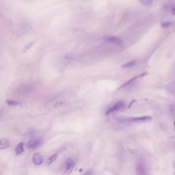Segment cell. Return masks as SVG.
<instances>
[{"label": "cell", "instance_id": "cell-2", "mask_svg": "<svg viewBox=\"0 0 175 175\" xmlns=\"http://www.w3.org/2000/svg\"><path fill=\"white\" fill-rule=\"evenodd\" d=\"M75 163L74 160L72 158H68L64 164L63 175H69L74 169Z\"/></svg>", "mask_w": 175, "mask_h": 175}, {"label": "cell", "instance_id": "cell-15", "mask_svg": "<svg viewBox=\"0 0 175 175\" xmlns=\"http://www.w3.org/2000/svg\"><path fill=\"white\" fill-rule=\"evenodd\" d=\"M34 44H35L34 42H30V43H29L27 44V45H25L24 48V52H26L27 51L30 49L31 48V47L34 45Z\"/></svg>", "mask_w": 175, "mask_h": 175}, {"label": "cell", "instance_id": "cell-17", "mask_svg": "<svg viewBox=\"0 0 175 175\" xmlns=\"http://www.w3.org/2000/svg\"><path fill=\"white\" fill-rule=\"evenodd\" d=\"M93 171L92 169H89L88 171H86L83 175H92Z\"/></svg>", "mask_w": 175, "mask_h": 175}, {"label": "cell", "instance_id": "cell-21", "mask_svg": "<svg viewBox=\"0 0 175 175\" xmlns=\"http://www.w3.org/2000/svg\"><path fill=\"white\" fill-rule=\"evenodd\" d=\"M174 126H175V122H174Z\"/></svg>", "mask_w": 175, "mask_h": 175}, {"label": "cell", "instance_id": "cell-9", "mask_svg": "<svg viewBox=\"0 0 175 175\" xmlns=\"http://www.w3.org/2000/svg\"><path fill=\"white\" fill-rule=\"evenodd\" d=\"M138 78H139V77H138V75H137V76L134 77L133 78H132V79H131V80H129L128 81H127L126 83H124V84H122V85H120V87H119L118 89H117V90H120V89H122L123 88H125V87H127V85H130V84H132V83H133L134 81H136Z\"/></svg>", "mask_w": 175, "mask_h": 175}, {"label": "cell", "instance_id": "cell-13", "mask_svg": "<svg viewBox=\"0 0 175 175\" xmlns=\"http://www.w3.org/2000/svg\"><path fill=\"white\" fill-rule=\"evenodd\" d=\"M6 103L8 106H18V105L20 104V103L18 101L13 100H10V99L6 100Z\"/></svg>", "mask_w": 175, "mask_h": 175}, {"label": "cell", "instance_id": "cell-20", "mask_svg": "<svg viewBox=\"0 0 175 175\" xmlns=\"http://www.w3.org/2000/svg\"><path fill=\"white\" fill-rule=\"evenodd\" d=\"M172 12L173 15H175V7L172 9Z\"/></svg>", "mask_w": 175, "mask_h": 175}, {"label": "cell", "instance_id": "cell-18", "mask_svg": "<svg viewBox=\"0 0 175 175\" xmlns=\"http://www.w3.org/2000/svg\"><path fill=\"white\" fill-rule=\"evenodd\" d=\"M148 74V72L143 73H142V74L138 75V77H139V78H141V77H142L146 76V75H147V74Z\"/></svg>", "mask_w": 175, "mask_h": 175}, {"label": "cell", "instance_id": "cell-8", "mask_svg": "<svg viewBox=\"0 0 175 175\" xmlns=\"http://www.w3.org/2000/svg\"><path fill=\"white\" fill-rule=\"evenodd\" d=\"M16 155H21L22 154L24 153V143L21 142L20 143H19L16 146Z\"/></svg>", "mask_w": 175, "mask_h": 175}, {"label": "cell", "instance_id": "cell-22", "mask_svg": "<svg viewBox=\"0 0 175 175\" xmlns=\"http://www.w3.org/2000/svg\"></svg>", "mask_w": 175, "mask_h": 175}, {"label": "cell", "instance_id": "cell-1", "mask_svg": "<svg viewBox=\"0 0 175 175\" xmlns=\"http://www.w3.org/2000/svg\"><path fill=\"white\" fill-rule=\"evenodd\" d=\"M118 120L121 122H148L152 120V117L150 116H144L136 117H119Z\"/></svg>", "mask_w": 175, "mask_h": 175}, {"label": "cell", "instance_id": "cell-12", "mask_svg": "<svg viewBox=\"0 0 175 175\" xmlns=\"http://www.w3.org/2000/svg\"><path fill=\"white\" fill-rule=\"evenodd\" d=\"M142 4L145 6H150L154 2V0H139Z\"/></svg>", "mask_w": 175, "mask_h": 175}, {"label": "cell", "instance_id": "cell-3", "mask_svg": "<svg viewBox=\"0 0 175 175\" xmlns=\"http://www.w3.org/2000/svg\"><path fill=\"white\" fill-rule=\"evenodd\" d=\"M43 142V139L42 138H39L36 139H31L26 144V147L30 150L36 149L41 146Z\"/></svg>", "mask_w": 175, "mask_h": 175}, {"label": "cell", "instance_id": "cell-16", "mask_svg": "<svg viewBox=\"0 0 175 175\" xmlns=\"http://www.w3.org/2000/svg\"><path fill=\"white\" fill-rule=\"evenodd\" d=\"M173 22H164L161 23V25L162 27L168 28L171 25H172Z\"/></svg>", "mask_w": 175, "mask_h": 175}, {"label": "cell", "instance_id": "cell-11", "mask_svg": "<svg viewBox=\"0 0 175 175\" xmlns=\"http://www.w3.org/2000/svg\"><path fill=\"white\" fill-rule=\"evenodd\" d=\"M57 157H58V154L52 155V156L48 158V160L47 161V164L48 165H50L51 164H52L57 159Z\"/></svg>", "mask_w": 175, "mask_h": 175}, {"label": "cell", "instance_id": "cell-7", "mask_svg": "<svg viewBox=\"0 0 175 175\" xmlns=\"http://www.w3.org/2000/svg\"><path fill=\"white\" fill-rule=\"evenodd\" d=\"M10 141L8 138H4L0 139V149H5L9 146Z\"/></svg>", "mask_w": 175, "mask_h": 175}, {"label": "cell", "instance_id": "cell-5", "mask_svg": "<svg viewBox=\"0 0 175 175\" xmlns=\"http://www.w3.org/2000/svg\"><path fill=\"white\" fill-rule=\"evenodd\" d=\"M124 106H125V103H123V101H118V102L116 103L113 107L110 108L107 111L106 115H108L110 114L111 113H113L114 112L120 110L122 108H123L124 107Z\"/></svg>", "mask_w": 175, "mask_h": 175}, {"label": "cell", "instance_id": "cell-14", "mask_svg": "<svg viewBox=\"0 0 175 175\" xmlns=\"http://www.w3.org/2000/svg\"><path fill=\"white\" fill-rule=\"evenodd\" d=\"M35 132L34 130H29L28 133H27V136L28 137L30 138L31 139H33L35 137Z\"/></svg>", "mask_w": 175, "mask_h": 175}, {"label": "cell", "instance_id": "cell-19", "mask_svg": "<svg viewBox=\"0 0 175 175\" xmlns=\"http://www.w3.org/2000/svg\"><path fill=\"white\" fill-rule=\"evenodd\" d=\"M135 101H136V100H132V101H131V102L130 104H129V106H128V108H130L131 107V106H132V104H133L135 102Z\"/></svg>", "mask_w": 175, "mask_h": 175}, {"label": "cell", "instance_id": "cell-6", "mask_svg": "<svg viewBox=\"0 0 175 175\" xmlns=\"http://www.w3.org/2000/svg\"><path fill=\"white\" fill-rule=\"evenodd\" d=\"M44 157L43 155L39 153H36L34 154L32 158V161L35 165H39L42 164L43 162Z\"/></svg>", "mask_w": 175, "mask_h": 175}, {"label": "cell", "instance_id": "cell-4", "mask_svg": "<svg viewBox=\"0 0 175 175\" xmlns=\"http://www.w3.org/2000/svg\"><path fill=\"white\" fill-rule=\"evenodd\" d=\"M103 39L106 42L114 44L118 46H122L123 45V41L120 38L116 36L105 35L103 37Z\"/></svg>", "mask_w": 175, "mask_h": 175}, {"label": "cell", "instance_id": "cell-10", "mask_svg": "<svg viewBox=\"0 0 175 175\" xmlns=\"http://www.w3.org/2000/svg\"><path fill=\"white\" fill-rule=\"evenodd\" d=\"M137 62L136 60H134V61H131V62H128L127 63H126V64H124V65L122 66V68H131V67H133L137 65Z\"/></svg>", "mask_w": 175, "mask_h": 175}]
</instances>
